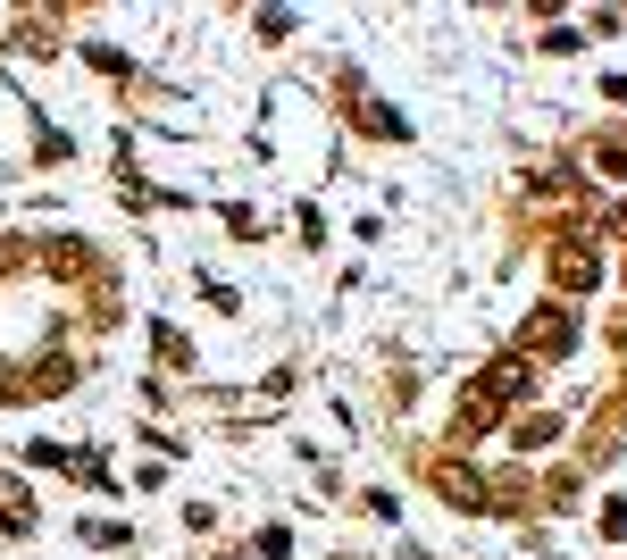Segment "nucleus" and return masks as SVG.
<instances>
[{
    "mask_svg": "<svg viewBox=\"0 0 627 560\" xmlns=\"http://www.w3.org/2000/svg\"><path fill=\"white\" fill-rule=\"evenodd\" d=\"M552 276H561V285H569V293H586V285H594V276H602V260H594V251H586V243H561V251H552Z\"/></svg>",
    "mask_w": 627,
    "mask_h": 560,
    "instance_id": "nucleus-1",
    "label": "nucleus"
},
{
    "mask_svg": "<svg viewBox=\"0 0 627 560\" xmlns=\"http://www.w3.org/2000/svg\"><path fill=\"white\" fill-rule=\"evenodd\" d=\"M569 335H577V326H569L561 310H544V318H527V352H552V360H561V352H569Z\"/></svg>",
    "mask_w": 627,
    "mask_h": 560,
    "instance_id": "nucleus-2",
    "label": "nucleus"
},
{
    "mask_svg": "<svg viewBox=\"0 0 627 560\" xmlns=\"http://www.w3.org/2000/svg\"><path fill=\"white\" fill-rule=\"evenodd\" d=\"M510 443H519V452H544V443H552V418H519V435H510Z\"/></svg>",
    "mask_w": 627,
    "mask_h": 560,
    "instance_id": "nucleus-3",
    "label": "nucleus"
}]
</instances>
